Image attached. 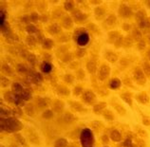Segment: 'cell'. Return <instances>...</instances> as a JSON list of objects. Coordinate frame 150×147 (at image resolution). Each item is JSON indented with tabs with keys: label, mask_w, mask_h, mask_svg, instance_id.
<instances>
[{
	"label": "cell",
	"mask_w": 150,
	"mask_h": 147,
	"mask_svg": "<svg viewBox=\"0 0 150 147\" xmlns=\"http://www.w3.org/2000/svg\"><path fill=\"white\" fill-rule=\"evenodd\" d=\"M81 143L83 147H92L93 136L89 129H84L81 133Z\"/></svg>",
	"instance_id": "1"
},
{
	"label": "cell",
	"mask_w": 150,
	"mask_h": 147,
	"mask_svg": "<svg viewBox=\"0 0 150 147\" xmlns=\"http://www.w3.org/2000/svg\"><path fill=\"white\" fill-rule=\"evenodd\" d=\"M89 42V36L86 32L81 33L77 38V43L79 46H86Z\"/></svg>",
	"instance_id": "2"
},
{
	"label": "cell",
	"mask_w": 150,
	"mask_h": 147,
	"mask_svg": "<svg viewBox=\"0 0 150 147\" xmlns=\"http://www.w3.org/2000/svg\"><path fill=\"white\" fill-rule=\"evenodd\" d=\"M42 70H43L45 73H49V72L51 70V65L49 64V63H45L42 66Z\"/></svg>",
	"instance_id": "3"
},
{
	"label": "cell",
	"mask_w": 150,
	"mask_h": 147,
	"mask_svg": "<svg viewBox=\"0 0 150 147\" xmlns=\"http://www.w3.org/2000/svg\"><path fill=\"white\" fill-rule=\"evenodd\" d=\"M119 85H120V83H115V82H112V83H110V86H112V87H113V88H115V87H117V86H119Z\"/></svg>",
	"instance_id": "4"
},
{
	"label": "cell",
	"mask_w": 150,
	"mask_h": 147,
	"mask_svg": "<svg viewBox=\"0 0 150 147\" xmlns=\"http://www.w3.org/2000/svg\"><path fill=\"white\" fill-rule=\"evenodd\" d=\"M1 25H3L4 24V18H5V16H4V13H3V11H1Z\"/></svg>",
	"instance_id": "5"
}]
</instances>
